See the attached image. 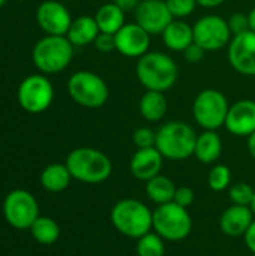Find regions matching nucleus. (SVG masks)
Here are the masks:
<instances>
[{
	"label": "nucleus",
	"instance_id": "f257e3e1",
	"mask_svg": "<svg viewBox=\"0 0 255 256\" xmlns=\"http://www.w3.org/2000/svg\"><path fill=\"white\" fill-rule=\"evenodd\" d=\"M137 78L146 90L162 92L170 90L179 76L174 58L165 52L149 51L141 56L135 66Z\"/></svg>",
	"mask_w": 255,
	"mask_h": 256
},
{
	"label": "nucleus",
	"instance_id": "f03ea898",
	"mask_svg": "<svg viewBox=\"0 0 255 256\" xmlns=\"http://www.w3.org/2000/svg\"><path fill=\"white\" fill-rule=\"evenodd\" d=\"M110 220L122 236L134 240L153 230V212L143 201L134 198L117 201L110 212Z\"/></svg>",
	"mask_w": 255,
	"mask_h": 256
},
{
	"label": "nucleus",
	"instance_id": "7ed1b4c3",
	"mask_svg": "<svg viewBox=\"0 0 255 256\" xmlns=\"http://www.w3.org/2000/svg\"><path fill=\"white\" fill-rule=\"evenodd\" d=\"M66 166L74 180L87 184H98L110 178L113 172L111 159L101 150L80 147L66 158Z\"/></svg>",
	"mask_w": 255,
	"mask_h": 256
},
{
	"label": "nucleus",
	"instance_id": "20e7f679",
	"mask_svg": "<svg viewBox=\"0 0 255 256\" xmlns=\"http://www.w3.org/2000/svg\"><path fill=\"white\" fill-rule=\"evenodd\" d=\"M197 134L194 128L180 120L164 123L156 130V148L170 160H185L194 156Z\"/></svg>",
	"mask_w": 255,
	"mask_h": 256
},
{
	"label": "nucleus",
	"instance_id": "39448f33",
	"mask_svg": "<svg viewBox=\"0 0 255 256\" xmlns=\"http://www.w3.org/2000/svg\"><path fill=\"white\" fill-rule=\"evenodd\" d=\"M74 57V45L66 36L48 34L33 48L35 66L44 74H59L66 69Z\"/></svg>",
	"mask_w": 255,
	"mask_h": 256
},
{
	"label": "nucleus",
	"instance_id": "423d86ee",
	"mask_svg": "<svg viewBox=\"0 0 255 256\" xmlns=\"http://www.w3.org/2000/svg\"><path fill=\"white\" fill-rule=\"evenodd\" d=\"M192 218L188 208L173 202L156 206L153 210V231L165 242H182L192 232Z\"/></svg>",
	"mask_w": 255,
	"mask_h": 256
},
{
	"label": "nucleus",
	"instance_id": "0eeeda50",
	"mask_svg": "<svg viewBox=\"0 0 255 256\" xmlns=\"http://www.w3.org/2000/svg\"><path fill=\"white\" fill-rule=\"evenodd\" d=\"M68 93L80 106L96 110L107 104L110 88L107 82L92 70H78L68 81Z\"/></svg>",
	"mask_w": 255,
	"mask_h": 256
},
{
	"label": "nucleus",
	"instance_id": "6e6552de",
	"mask_svg": "<svg viewBox=\"0 0 255 256\" xmlns=\"http://www.w3.org/2000/svg\"><path fill=\"white\" fill-rule=\"evenodd\" d=\"M230 104L225 94L216 88L201 90L192 104V116L203 130H218L225 124Z\"/></svg>",
	"mask_w": 255,
	"mask_h": 256
},
{
	"label": "nucleus",
	"instance_id": "1a4fd4ad",
	"mask_svg": "<svg viewBox=\"0 0 255 256\" xmlns=\"http://www.w3.org/2000/svg\"><path fill=\"white\" fill-rule=\"evenodd\" d=\"M5 220L15 230H30L33 222L39 218V204L36 198L24 190H11L3 201Z\"/></svg>",
	"mask_w": 255,
	"mask_h": 256
},
{
	"label": "nucleus",
	"instance_id": "9d476101",
	"mask_svg": "<svg viewBox=\"0 0 255 256\" xmlns=\"http://www.w3.org/2000/svg\"><path fill=\"white\" fill-rule=\"evenodd\" d=\"M54 99L51 81L41 74L27 76L18 87V102L30 114H41L50 108Z\"/></svg>",
	"mask_w": 255,
	"mask_h": 256
},
{
	"label": "nucleus",
	"instance_id": "9b49d317",
	"mask_svg": "<svg viewBox=\"0 0 255 256\" xmlns=\"http://www.w3.org/2000/svg\"><path fill=\"white\" fill-rule=\"evenodd\" d=\"M233 34L228 21L219 15H204L194 24V42L206 52L219 51L228 46Z\"/></svg>",
	"mask_w": 255,
	"mask_h": 256
},
{
	"label": "nucleus",
	"instance_id": "f8f14e48",
	"mask_svg": "<svg viewBox=\"0 0 255 256\" xmlns=\"http://www.w3.org/2000/svg\"><path fill=\"white\" fill-rule=\"evenodd\" d=\"M228 62L237 74L255 76V33L252 30L231 38L228 44Z\"/></svg>",
	"mask_w": 255,
	"mask_h": 256
},
{
	"label": "nucleus",
	"instance_id": "ddd939ff",
	"mask_svg": "<svg viewBox=\"0 0 255 256\" xmlns=\"http://www.w3.org/2000/svg\"><path fill=\"white\" fill-rule=\"evenodd\" d=\"M173 20L165 0H141L135 9V22L150 36L162 34Z\"/></svg>",
	"mask_w": 255,
	"mask_h": 256
},
{
	"label": "nucleus",
	"instance_id": "4468645a",
	"mask_svg": "<svg viewBox=\"0 0 255 256\" xmlns=\"http://www.w3.org/2000/svg\"><path fill=\"white\" fill-rule=\"evenodd\" d=\"M36 20L39 27L47 34L53 36H66L72 24V16L68 8L57 0H47L41 3L36 10Z\"/></svg>",
	"mask_w": 255,
	"mask_h": 256
},
{
	"label": "nucleus",
	"instance_id": "2eb2a0df",
	"mask_svg": "<svg viewBox=\"0 0 255 256\" xmlns=\"http://www.w3.org/2000/svg\"><path fill=\"white\" fill-rule=\"evenodd\" d=\"M116 51L125 57L140 58L150 48V34L137 22L125 24L116 34Z\"/></svg>",
	"mask_w": 255,
	"mask_h": 256
},
{
	"label": "nucleus",
	"instance_id": "dca6fc26",
	"mask_svg": "<svg viewBox=\"0 0 255 256\" xmlns=\"http://www.w3.org/2000/svg\"><path fill=\"white\" fill-rule=\"evenodd\" d=\"M225 129L234 136L248 138L255 132V100L240 99L230 105Z\"/></svg>",
	"mask_w": 255,
	"mask_h": 256
},
{
	"label": "nucleus",
	"instance_id": "f3484780",
	"mask_svg": "<svg viewBox=\"0 0 255 256\" xmlns=\"http://www.w3.org/2000/svg\"><path fill=\"white\" fill-rule=\"evenodd\" d=\"M164 165V156L159 153L156 147L149 148H137L129 160L131 174L140 182H149L150 178L161 174Z\"/></svg>",
	"mask_w": 255,
	"mask_h": 256
},
{
	"label": "nucleus",
	"instance_id": "a211bd4d",
	"mask_svg": "<svg viewBox=\"0 0 255 256\" xmlns=\"http://www.w3.org/2000/svg\"><path fill=\"white\" fill-rule=\"evenodd\" d=\"M255 216L248 206H236L231 204L228 208L224 210L219 219V226L221 231L231 238H239L243 237L254 222Z\"/></svg>",
	"mask_w": 255,
	"mask_h": 256
},
{
	"label": "nucleus",
	"instance_id": "6ab92c4d",
	"mask_svg": "<svg viewBox=\"0 0 255 256\" xmlns=\"http://www.w3.org/2000/svg\"><path fill=\"white\" fill-rule=\"evenodd\" d=\"M164 45L170 51L183 52L194 42V27L183 20H173L162 32Z\"/></svg>",
	"mask_w": 255,
	"mask_h": 256
},
{
	"label": "nucleus",
	"instance_id": "aec40b11",
	"mask_svg": "<svg viewBox=\"0 0 255 256\" xmlns=\"http://www.w3.org/2000/svg\"><path fill=\"white\" fill-rule=\"evenodd\" d=\"M222 154V140L216 130H204L197 135L194 156L204 165H215Z\"/></svg>",
	"mask_w": 255,
	"mask_h": 256
},
{
	"label": "nucleus",
	"instance_id": "412c9836",
	"mask_svg": "<svg viewBox=\"0 0 255 256\" xmlns=\"http://www.w3.org/2000/svg\"><path fill=\"white\" fill-rule=\"evenodd\" d=\"M98 34H99V27L96 24L95 16L83 15L72 20L66 38L74 46H86L89 44H93Z\"/></svg>",
	"mask_w": 255,
	"mask_h": 256
},
{
	"label": "nucleus",
	"instance_id": "4be33fe9",
	"mask_svg": "<svg viewBox=\"0 0 255 256\" xmlns=\"http://www.w3.org/2000/svg\"><path fill=\"white\" fill-rule=\"evenodd\" d=\"M138 110L143 118H146L150 123L161 122L168 110V100L165 98V93L162 92H153L146 90V93L141 96Z\"/></svg>",
	"mask_w": 255,
	"mask_h": 256
},
{
	"label": "nucleus",
	"instance_id": "5701e85b",
	"mask_svg": "<svg viewBox=\"0 0 255 256\" xmlns=\"http://www.w3.org/2000/svg\"><path fill=\"white\" fill-rule=\"evenodd\" d=\"M71 180L72 176L66 164H51L44 168L39 177L41 186L51 194H60L66 190L71 184Z\"/></svg>",
	"mask_w": 255,
	"mask_h": 256
},
{
	"label": "nucleus",
	"instance_id": "b1692460",
	"mask_svg": "<svg viewBox=\"0 0 255 256\" xmlns=\"http://www.w3.org/2000/svg\"><path fill=\"white\" fill-rule=\"evenodd\" d=\"M96 24L99 32L116 34L126 22H125V10H122L114 2L102 4L95 14Z\"/></svg>",
	"mask_w": 255,
	"mask_h": 256
},
{
	"label": "nucleus",
	"instance_id": "393cba45",
	"mask_svg": "<svg viewBox=\"0 0 255 256\" xmlns=\"http://www.w3.org/2000/svg\"><path fill=\"white\" fill-rule=\"evenodd\" d=\"M176 189L177 186L174 184V182L164 174H158L156 177L146 182V195L156 206L173 202Z\"/></svg>",
	"mask_w": 255,
	"mask_h": 256
},
{
	"label": "nucleus",
	"instance_id": "a878e982",
	"mask_svg": "<svg viewBox=\"0 0 255 256\" xmlns=\"http://www.w3.org/2000/svg\"><path fill=\"white\" fill-rule=\"evenodd\" d=\"M30 234L39 244L51 246L60 237V226L54 219L48 216H39L30 226Z\"/></svg>",
	"mask_w": 255,
	"mask_h": 256
},
{
	"label": "nucleus",
	"instance_id": "bb28decb",
	"mask_svg": "<svg viewBox=\"0 0 255 256\" xmlns=\"http://www.w3.org/2000/svg\"><path fill=\"white\" fill-rule=\"evenodd\" d=\"M137 255L138 256H165V240L155 231L137 240Z\"/></svg>",
	"mask_w": 255,
	"mask_h": 256
},
{
	"label": "nucleus",
	"instance_id": "cd10ccee",
	"mask_svg": "<svg viewBox=\"0 0 255 256\" xmlns=\"http://www.w3.org/2000/svg\"><path fill=\"white\" fill-rule=\"evenodd\" d=\"M207 184L213 192H224L231 186V170L224 164H215L207 176Z\"/></svg>",
	"mask_w": 255,
	"mask_h": 256
},
{
	"label": "nucleus",
	"instance_id": "c85d7f7f",
	"mask_svg": "<svg viewBox=\"0 0 255 256\" xmlns=\"http://www.w3.org/2000/svg\"><path fill=\"white\" fill-rule=\"evenodd\" d=\"M254 188L249 183H245V182L236 183V184L228 188V196L231 200V204H236V206H248V207H251V202L254 200Z\"/></svg>",
	"mask_w": 255,
	"mask_h": 256
},
{
	"label": "nucleus",
	"instance_id": "c756f323",
	"mask_svg": "<svg viewBox=\"0 0 255 256\" xmlns=\"http://www.w3.org/2000/svg\"><path fill=\"white\" fill-rule=\"evenodd\" d=\"M173 18L176 20H183L189 16L195 8H197V0H165Z\"/></svg>",
	"mask_w": 255,
	"mask_h": 256
},
{
	"label": "nucleus",
	"instance_id": "7c9ffc66",
	"mask_svg": "<svg viewBox=\"0 0 255 256\" xmlns=\"http://www.w3.org/2000/svg\"><path fill=\"white\" fill-rule=\"evenodd\" d=\"M132 141L137 148H149L156 146V130L141 126L134 130L132 134Z\"/></svg>",
	"mask_w": 255,
	"mask_h": 256
},
{
	"label": "nucleus",
	"instance_id": "2f4dec72",
	"mask_svg": "<svg viewBox=\"0 0 255 256\" xmlns=\"http://www.w3.org/2000/svg\"><path fill=\"white\" fill-rule=\"evenodd\" d=\"M228 27L231 30V34H240L249 30V20H248V14H242V12H236L233 14L228 20Z\"/></svg>",
	"mask_w": 255,
	"mask_h": 256
},
{
	"label": "nucleus",
	"instance_id": "473e14b6",
	"mask_svg": "<svg viewBox=\"0 0 255 256\" xmlns=\"http://www.w3.org/2000/svg\"><path fill=\"white\" fill-rule=\"evenodd\" d=\"M173 201L176 204L185 207V208H189L194 204V201H195V192L189 186H180V188L176 189V194H174V200Z\"/></svg>",
	"mask_w": 255,
	"mask_h": 256
},
{
	"label": "nucleus",
	"instance_id": "72a5a7b5",
	"mask_svg": "<svg viewBox=\"0 0 255 256\" xmlns=\"http://www.w3.org/2000/svg\"><path fill=\"white\" fill-rule=\"evenodd\" d=\"M93 44H95L96 50L101 51V52H111V51H116V38H114V34L99 32V34L96 36V39H95Z\"/></svg>",
	"mask_w": 255,
	"mask_h": 256
},
{
	"label": "nucleus",
	"instance_id": "f704fd0d",
	"mask_svg": "<svg viewBox=\"0 0 255 256\" xmlns=\"http://www.w3.org/2000/svg\"><path fill=\"white\" fill-rule=\"evenodd\" d=\"M206 51L197 44V42H192L185 51H183V56L186 58L188 63H200L204 57Z\"/></svg>",
	"mask_w": 255,
	"mask_h": 256
},
{
	"label": "nucleus",
	"instance_id": "c9c22d12",
	"mask_svg": "<svg viewBox=\"0 0 255 256\" xmlns=\"http://www.w3.org/2000/svg\"><path fill=\"white\" fill-rule=\"evenodd\" d=\"M243 240H245V244H246L248 250L252 255H255V219L254 222L251 224V226L248 228L246 234L243 236Z\"/></svg>",
	"mask_w": 255,
	"mask_h": 256
},
{
	"label": "nucleus",
	"instance_id": "e433bc0d",
	"mask_svg": "<svg viewBox=\"0 0 255 256\" xmlns=\"http://www.w3.org/2000/svg\"><path fill=\"white\" fill-rule=\"evenodd\" d=\"M140 2H141V0H114V3H116L122 10H125V12H128V10H135L137 6L140 4Z\"/></svg>",
	"mask_w": 255,
	"mask_h": 256
},
{
	"label": "nucleus",
	"instance_id": "4c0bfd02",
	"mask_svg": "<svg viewBox=\"0 0 255 256\" xmlns=\"http://www.w3.org/2000/svg\"><path fill=\"white\" fill-rule=\"evenodd\" d=\"M225 0H197V3L203 8L212 9V8H218L219 4H222Z\"/></svg>",
	"mask_w": 255,
	"mask_h": 256
},
{
	"label": "nucleus",
	"instance_id": "58836bf2",
	"mask_svg": "<svg viewBox=\"0 0 255 256\" xmlns=\"http://www.w3.org/2000/svg\"><path fill=\"white\" fill-rule=\"evenodd\" d=\"M246 148L249 152V154L255 159V132L252 135L248 136V141H246Z\"/></svg>",
	"mask_w": 255,
	"mask_h": 256
},
{
	"label": "nucleus",
	"instance_id": "ea45409f",
	"mask_svg": "<svg viewBox=\"0 0 255 256\" xmlns=\"http://www.w3.org/2000/svg\"><path fill=\"white\" fill-rule=\"evenodd\" d=\"M248 20H249V30L255 33V6L248 12Z\"/></svg>",
	"mask_w": 255,
	"mask_h": 256
},
{
	"label": "nucleus",
	"instance_id": "a19ab883",
	"mask_svg": "<svg viewBox=\"0 0 255 256\" xmlns=\"http://www.w3.org/2000/svg\"><path fill=\"white\" fill-rule=\"evenodd\" d=\"M251 210H252V213H254V216H255V194H254V200H252V202H251Z\"/></svg>",
	"mask_w": 255,
	"mask_h": 256
},
{
	"label": "nucleus",
	"instance_id": "79ce46f5",
	"mask_svg": "<svg viewBox=\"0 0 255 256\" xmlns=\"http://www.w3.org/2000/svg\"><path fill=\"white\" fill-rule=\"evenodd\" d=\"M5 2H6V0H0V8H2V6L5 4Z\"/></svg>",
	"mask_w": 255,
	"mask_h": 256
},
{
	"label": "nucleus",
	"instance_id": "37998d69",
	"mask_svg": "<svg viewBox=\"0 0 255 256\" xmlns=\"http://www.w3.org/2000/svg\"><path fill=\"white\" fill-rule=\"evenodd\" d=\"M68 2H71V0H68Z\"/></svg>",
	"mask_w": 255,
	"mask_h": 256
},
{
	"label": "nucleus",
	"instance_id": "c03bdc74",
	"mask_svg": "<svg viewBox=\"0 0 255 256\" xmlns=\"http://www.w3.org/2000/svg\"><path fill=\"white\" fill-rule=\"evenodd\" d=\"M252 256H255V255H252Z\"/></svg>",
	"mask_w": 255,
	"mask_h": 256
}]
</instances>
